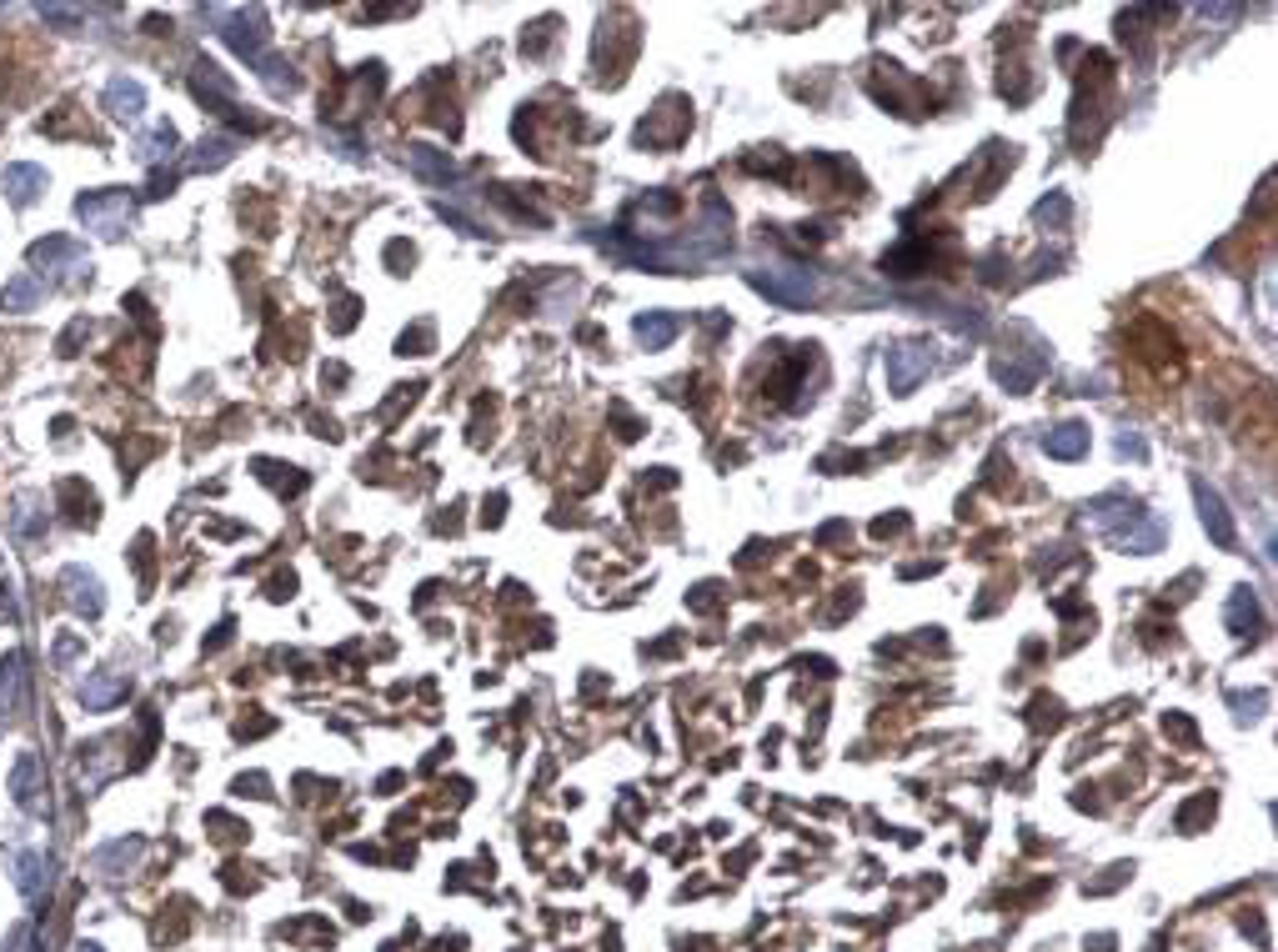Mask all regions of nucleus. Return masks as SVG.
<instances>
[{
  "mask_svg": "<svg viewBox=\"0 0 1278 952\" xmlns=\"http://www.w3.org/2000/svg\"><path fill=\"white\" fill-rule=\"evenodd\" d=\"M1088 521H1093L1118 552H1133V556L1158 552V547L1168 542V527L1148 512L1144 501H1133V496H1093V501H1088Z\"/></svg>",
  "mask_w": 1278,
  "mask_h": 952,
  "instance_id": "1",
  "label": "nucleus"
},
{
  "mask_svg": "<svg viewBox=\"0 0 1278 952\" xmlns=\"http://www.w3.org/2000/svg\"><path fill=\"white\" fill-rule=\"evenodd\" d=\"M76 216L86 221V231H96V236H106V241H115V236H126L135 221V201L126 196V190H86L76 201Z\"/></svg>",
  "mask_w": 1278,
  "mask_h": 952,
  "instance_id": "2",
  "label": "nucleus"
},
{
  "mask_svg": "<svg viewBox=\"0 0 1278 952\" xmlns=\"http://www.w3.org/2000/svg\"><path fill=\"white\" fill-rule=\"evenodd\" d=\"M747 286L763 291L767 301L778 306H813L818 301V276L807 267H763V271H747Z\"/></svg>",
  "mask_w": 1278,
  "mask_h": 952,
  "instance_id": "3",
  "label": "nucleus"
},
{
  "mask_svg": "<svg viewBox=\"0 0 1278 952\" xmlns=\"http://www.w3.org/2000/svg\"><path fill=\"white\" fill-rule=\"evenodd\" d=\"M11 798H16L20 812H31V818H40L45 807H51V798H45V767H40L36 752H20L16 767H11Z\"/></svg>",
  "mask_w": 1278,
  "mask_h": 952,
  "instance_id": "4",
  "label": "nucleus"
},
{
  "mask_svg": "<svg viewBox=\"0 0 1278 952\" xmlns=\"http://www.w3.org/2000/svg\"><path fill=\"white\" fill-rule=\"evenodd\" d=\"M933 371V356H928V346H913L902 342L888 351V386H893V397H913L917 381Z\"/></svg>",
  "mask_w": 1278,
  "mask_h": 952,
  "instance_id": "5",
  "label": "nucleus"
},
{
  "mask_svg": "<svg viewBox=\"0 0 1278 952\" xmlns=\"http://www.w3.org/2000/svg\"><path fill=\"white\" fill-rule=\"evenodd\" d=\"M31 267L51 271V276H60V271H91V256H86V246H80L76 236H45V241L31 246Z\"/></svg>",
  "mask_w": 1278,
  "mask_h": 952,
  "instance_id": "6",
  "label": "nucleus"
},
{
  "mask_svg": "<svg viewBox=\"0 0 1278 952\" xmlns=\"http://www.w3.org/2000/svg\"><path fill=\"white\" fill-rule=\"evenodd\" d=\"M60 591H66V607L80 611V617H91V622L106 611V587H101L96 571L66 567V571H60Z\"/></svg>",
  "mask_w": 1278,
  "mask_h": 952,
  "instance_id": "7",
  "label": "nucleus"
},
{
  "mask_svg": "<svg viewBox=\"0 0 1278 952\" xmlns=\"http://www.w3.org/2000/svg\"><path fill=\"white\" fill-rule=\"evenodd\" d=\"M1193 501H1199L1203 532L1213 536V547L1234 552V547H1239V532H1234V516H1228V507H1223V496L1213 492L1208 481H1193Z\"/></svg>",
  "mask_w": 1278,
  "mask_h": 952,
  "instance_id": "8",
  "label": "nucleus"
},
{
  "mask_svg": "<svg viewBox=\"0 0 1278 952\" xmlns=\"http://www.w3.org/2000/svg\"><path fill=\"white\" fill-rule=\"evenodd\" d=\"M126 686H131V677H126L121 666H101V672H91V677L80 682V707H86V712H106V707H115L121 697H126Z\"/></svg>",
  "mask_w": 1278,
  "mask_h": 952,
  "instance_id": "9",
  "label": "nucleus"
},
{
  "mask_svg": "<svg viewBox=\"0 0 1278 952\" xmlns=\"http://www.w3.org/2000/svg\"><path fill=\"white\" fill-rule=\"evenodd\" d=\"M0 186H5V196H11V206H36L40 190L51 186V176L40 171V166H31V161H11L5 171H0Z\"/></svg>",
  "mask_w": 1278,
  "mask_h": 952,
  "instance_id": "10",
  "label": "nucleus"
},
{
  "mask_svg": "<svg viewBox=\"0 0 1278 952\" xmlns=\"http://www.w3.org/2000/svg\"><path fill=\"white\" fill-rule=\"evenodd\" d=\"M101 100H106V111H111L115 121H126V126H135V121L146 115V86L131 80V76H111Z\"/></svg>",
  "mask_w": 1278,
  "mask_h": 952,
  "instance_id": "11",
  "label": "nucleus"
},
{
  "mask_svg": "<svg viewBox=\"0 0 1278 952\" xmlns=\"http://www.w3.org/2000/svg\"><path fill=\"white\" fill-rule=\"evenodd\" d=\"M51 873H56V857L51 853H20L16 857V887L25 902H40L51 893Z\"/></svg>",
  "mask_w": 1278,
  "mask_h": 952,
  "instance_id": "12",
  "label": "nucleus"
},
{
  "mask_svg": "<svg viewBox=\"0 0 1278 952\" xmlns=\"http://www.w3.org/2000/svg\"><path fill=\"white\" fill-rule=\"evenodd\" d=\"M45 496L40 492H16L11 496V532L20 536V542H36V536H45Z\"/></svg>",
  "mask_w": 1278,
  "mask_h": 952,
  "instance_id": "13",
  "label": "nucleus"
},
{
  "mask_svg": "<svg viewBox=\"0 0 1278 952\" xmlns=\"http://www.w3.org/2000/svg\"><path fill=\"white\" fill-rule=\"evenodd\" d=\"M141 853H146V842L141 838H115V842H106V847H96L91 867L106 873V877H126L135 862H141Z\"/></svg>",
  "mask_w": 1278,
  "mask_h": 952,
  "instance_id": "14",
  "label": "nucleus"
},
{
  "mask_svg": "<svg viewBox=\"0 0 1278 952\" xmlns=\"http://www.w3.org/2000/svg\"><path fill=\"white\" fill-rule=\"evenodd\" d=\"M25 707V652H5L0 662V717H16Z\"/></svg>",
  "mask_w": 1278,
  "mask_h": 952,
  "instance_id": "15",
  "label": "nucleus"
},
{
  "mask_svg": "<svg viewBox=\"0 0 1278 952\" xmlns=\"http://www.w3.org/2000/svg\"><path fill=\"white\" fill-rule=\"evenodd\" d=\"M632 331H637V342L647 346V351H662V346L677 342L682 316H672V311H647V316H637V322H632Z\"/></svg>",
  "mask_w": 1278,
  "mask_h": 952,
  "instance_id": "16",
  "label": "nucleus"
},
{
  "mask_svg": "<svg viewBox=\"0 0 1278 952\" xmlns=\"http://www.w3.org/2000/svg\"><path fill=\"white\" fill-rule=\"evenodd\" d=\"M1043 452H1048L1053 461L1088 457V426H1083V421H1063V426H1053L1048 437H1043Z\"/></svg>",
  "mask_w": 1278,
  "mask_h": 952,
  "instance_id": "17",
  "label": "nucleus"
},
{
  "mask_svg": "<svg viewBox=\"0 0 1278 952\" xmlns=\"http://www.w3.org/2000/svg\"><path fill=\"white\" fill-rule=\"evenodd\" d=\"M406 166L421 176V181H432V186H446L452 176H457V166H452V155L446 151H432V146H412L406 151Z\"/></svg>",
  "mask_w": 1278,
  "mask_h": 952,
  "instance_id": "18",
  "label": "nucleus"
},
{
  "mask_svg": "<svg viewBox=\"0 0 1278 952\" xmlns=\"http://www.w3.org/2000/svg\"><path fill=\"white\" fill-rule=\"evenodd\" d=\"M40 296H45V286L31 276V271H20V276H11L5 281V291H0V311H36L40 306Z\"/></svg>",
  "mask_w": 1278,
  "mask_h": 952,
  "instance_id": "19",
  "label": "nucleus"
},
{
  "mask_svg": "<svg viewBox=\"0 0 1278 952\" xmlns=\"http://www.w3.org/2000/svg\"><path fill=\"white\" fill-rule=\"evenodd\" d=\"M1223 617H1228V631H1234V637H1254V631H1259V597H1254L1248 587H1234Z\"/></svg>",
  "mask_w": 1278,
  "mask_h": 952,
  "instance_id": "20",
  "label": "nucleus"
},
{
  "mask_svg": "<svg viewBox=\"0 0 1278 952\" xmlns=\"http://www.w3.org/2000/svg\"><path fill=\"white\" fill-rule=\"evenodd\" d=\"M135 155H141L146 166H161V161H171V155H176V126H166V121H161V126H151V131L135 141Z\"/></svg>",
  "mask_w": 1278,
  "mask_h": 952,
  "instance_id": "21",
  "label": "nucleus"
},
{
  "mask_svg": "<svg viewBox=\"0 0 1278 952\" xmlns=\"http://www.w3.org/2000/svg\"><path fill=\"white\" fill-rule=\"evenodd\" d=\"M231 155H236V141H231V135H206L186 166H191V171H221Z\"/></svg>",
  "mask_w": 1278,
  "mask_h": 952,
  "instance_id": "22",
  "label": "nucleus"
},
{
  "mask_svg": "<svg viewBox=\"0 0 1278 952\" xmlns=\"http://www.w3.org/2000/svg\"><path fill=\"white\" fill-rule=\"evenodd\" d=\"M1038 371H1043V362H992V377L1003 381L1008 391H1033V381H1038Z\"/></svg>",
  "mask_w": 1278,
  "mask_h": 952,
  "instance_id": "23",
  "label": "nucleus"
},
{
  "mask_svg": "<svg viewBox=\"0 0 1278 952\" xmlns=\"http://www.w3.org/2000/svg\"><path fill=\"white\" fill-rule=\"evenodd\" d=\"M1069 216H1073V201L1063 196V190H1053L1048 201H1038V206H1033V221H1038V226H1048V231H1063V226H1069Z\"/></svg>",
  "mask_w": 1278,
  "mask_h": 952,
  "instance_id": "24",
  "label": "nucleus"
},
{
  "mask_svg": "<svg viewBox=\"0 0 1278 952\" xmlns=\"http://www.w3.org/2000/svg\"><path fill=\"white\" fill-rule=\"evenodd\" d=\"M40 20L45 25H80L86 11H76V5H40Z\"/></svg>",
  "mask_w": 1278,
  "mask_h": 952,
  "instance_id": "25",
  "label": "nucleus"
},
{
  "mask_svg": "<svg viewBox=\"0 0 1278 952\" xmlns=\"http://www.w3.org/2000/svg\"><path fill=\"white\" fill-rule=\"evenodd\" d=\"M5 952H36V928L31 922H16L11 937H5Z\"/></svg>",
  "mask_w": 1278,
  "mask_h": 952,
  "instance_id": "26",
  "label": "nucleus"
},
{
  "mask_svg": "<svg viewBox=\"0 0 1278 952\" xmlns=\"http://www.w3.org/2000/svg\"><path fill=\"white\" fill-rule=\"evenodd\" d=\"M1118 457H1133V461H1144V457H1148V441L1138 437V432H1124V437H1118Z\"/></svg>",
  "mask_w": 1278,
  "mask_h": 952,
  "instance_id": "27",
  "label": "nucleus"
},
{
  "mask_svg": "<svg viewBox=\"0 0 1278 952\" xmlns=\"http://www.w3.org/2000/svg\"><path fill=\"white\" fill-rule=\"evenodd\" d=\"M76 657H80V637H56V666L76 662Z\"/></svg>",
  "mask_w": 1278,
  "mask_h": 952,
  "instance_id": "28",
  "label": "nucleus"
},
{
  "mask_svg": "<svg viewBox=\"0 0 1278 952\" xmlns=\"http://www.w3.org/2000/svg\"><path fill=\"white\" fill-rule=\"evenodd\" d=\"M1239 717H1259V707H1268V692H1254V697H1234Z\"/></svg>",
  "mask_w": 1278,
  "mask_h": 952,
  "instance_id": "29",
  "label": "nucleus"
},
{
  "mask_svg": "<svg viewBox=\"0 0 1278 952\" xmlns=\"http://www.w3.org/2000/svg\"><path fill=\"white\" fill-rule=\"evenodd\" d=\"M171 186H176V171H156L146 196H151V201H161V196H171Z\"/></svg>",
  "mask_w": 1278,
  "mask_h": 952,
  "instance_id": "30",
  "label": "nucleus"
},
{
  "mask_svg": "<svg viewBox=\"0 0 1278 952\" xmlns=\"http://www.w3.org/2000/svg\"><path fill=\"white\" fill-rule=\"evenodd\" d=\"M873 532H878V536H888V532H908V516H882Z\"/></svg>",
  "mask_w": 1278,
  "mask_h": 952,
  "instance_id": "31",
  "label": "nucleus"
},
{
  "mask_svg": "<svg viewBox=\"0 0 1278 952\" xmlns=\"http://www.w3.org/2000/svg\"><path fill=\"white\" fill-rule=\"evenodd\" d=\"M76 952H101V948H96V942H80V948H76Z\"/></svg>",
  "mask_w": 1278,
  "mask_h": 952,
  "instance_id": "32",
  "label": "nucleus"
}]
</instances>
